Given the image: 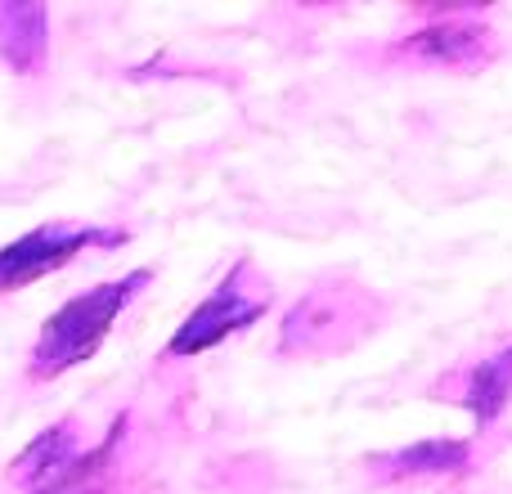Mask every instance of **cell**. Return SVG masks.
Instances as JSON below:
<instances>
[{"label": "cell", "mask_w": 512, "mask_h": 494, "mask_svg": "<svg viewBox=\"0 0 512 494\" xmlns=\"http://www.w3.org/2000/svg\"><path fill=\"white\" fill-rule=\"evenodd\" d=\"M153 283V270H131L113 283H95V288L68 297L50 319L41 324L32 355H27V373L36 382H50L59 373L77 369V364L95 360V351L108 342L113 324L122 319V310L140 297Z\"/></svg>", "instance_id": "cell-1"}, {"label": "cell", "mask_w": 512, "mask_h": 494, "mask_svg": "<svg viewBox=\"0 0 512 494\" xmlns=\"http://www.w3.org/2000/svg\"><path fill=\"white\" fill-rule=\"evenodd\" d=\"M126 239L131 234L117 230V225H68V221L36 225V230L18 234L14 243L0 247V292L41 283L54 270L72 265L81 252H90V247H122Z\"/></svg>", "instance_id": "cell-5"}, {"label": "cell", "mask_w": 512, "mask_h": 494, "mask_svg": "<svg viewBox=\"0 0 512 494\" xmlns=\"http://www.w3.org/2000/svg\"><path fill=\"white\" fill-rule=\"evenodd\" d=\"M126 436V414L108 427L99 445H81L68 423H54L9 463V481L23 494H104V477Z\"/></svg>", "instance_id": "cell-2"}, {"label": "cell", "mask_w": 512, "mask_h": 494, "mask_svg": "<svg viewBox=\"0 0 512 494\" xmlns=\"http://www.w3.org/2000/svg\"><path fill=\"white\" fill-rule=\"evenodd\" d=\"M472 459L468 441H454V436H436V441H414L405 450H391L369 459V468L382 481H409V477H445V472H463Z\"/></svg>", "instance_id": "cell-8"}, {"label": "cell", "mask_w": 512, "mask_h": 494, "mask_svg": "<svg viewBox=\"0 0 512 494\" xmlns=\"http://www.w3.org/2000/svg\"><path fill=\"white\" fill-rule=\"evenodd\" d=\"M508 400H512V346H504V351L490 355V360H481L477 369H472L468 387H463V405L477 418V427L495 423L508 409Z\"/></svg>", "instance_id": "cell-9"}, {"label": "cell", "mask_w": 512, "mask_h": 494, "mask_svg": "<svg viewBox=\"0 0 512 494\" xmlns=\"http://www.w3.org/2000/svg\"><path fill=\"white\" fill-rule=\"evenodd\" d=\"M265 310H270V283L256 279L252 261L239 256V261L230 265V274L212 288V297L198 301V306L185 315V324L171 333L167 360H194V355L230 342L234 333L252 328Z\"/></svg>", "instance_id": "cell-4"}, {"label": "cell", "mask_w": 512, "mask_h": 494, "mask_svg": "<svg viewBox=\"0 0 512 494\" xmlns=\"http://www.w3.org/2000/svg\"><path fill=\"white\" fill-rule=\"evenodd\" d=\"M50 59V9L41 0H0V63L14 77H36Z\"/></svg>", "instance_id": "cell-7"}, {"label": "cell", "mask_w": 512, "mask_h": 494, "mask_svg": "<svg viewBox=\"0 0 512 494\" xmlns=\"http://www.w3.org/2000/svg\"><path fill=\"white\" fill-rule=\"evenodd\" d=\"M400 54L427 63V68H459L472 72L495 59V32L477 18H445V23L418 27L400 41Z\"/></svg>", "instance_id": "cell-6"}, {"label": "cell", "mask_w": 512, "mask_h": 494, "mask_svg": "<svg viewBox=\"0 0 512 494\" xmlns=\"http://www.w3.org/2000/svg\"><path fill=\"white\" fill-rule=\"evenodd\" d=\"M378 297L364 292L360 283H319L315 292L288 310L279 328V351L283 355H337L351 351L355 342L378 328Z\"/></svg>", "instance_id": "cell-3"}]
</instances>
